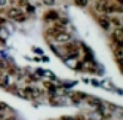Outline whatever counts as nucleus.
Wrapping results in <instances>:
<instances>
[{
  "label": "nucleus",
  "mask_w": 123,
  "mask_h": 120,
  "mask_svg": "<svg viewBox=\"0 0 123 120\" xmlns=\"http://www.w3.org/2000/svg\"><path fill=\"white\" fill-rule=\"evenodd\" d=\"M6 14H8V18H10V19H13V21H18V22H22L24 19L27 18L25 13L22 11V8H19V6L10 8V10L6 11Z\"/></svg>",
  "instance_id": "obj_2"
},
{
  "label": "nucleus",
  "mask_w": 123,
  "mask_h": 120,
  "mask_svg": "<svg viewBox=\"0 0 123 120\" xmlns=\"http://www.w3.org/2000/svg\"><path fill=\"white\" fill-rule=\"evenodd\" d=\"M43 19H44V21H46V22H49V24H52V22L58 21V19H60V16H58V13H57V11L51 10V11H47L46 14L43 16Z\"/></svg>",
  "instance_id": "obj_4"
},
{
  "label": "nucleus",
  "mask_w": 123,
  "mask_h": 120,
  "mask_svg": "<svg viewBox=\"0 0 123 120\" xmlns=\"http://www.w3.org/2000/svg\"><path fill=\"white\" fill-rule=\"evenodd\" d=\"M74 3H76L77 6L82 8V6H87L88 5V0H74Z\"/></svg>",
  "instance_id": "obj_5"
},
{
  "label": "nucleus",
  "mask_w": 123,
  "mask_h": 120,
  "mask_svg": "<svg viewBox=\"0 0 123 120\" xmlns=\"http://www.w3.org/2000/svg\"><path fill=\"white\" fill-rule=\"evenodd\" d=\"M6 109H8V106L5 104V103H0V112H5Z\"/></svg>",
  "instance_id": "obj_6"
},
{
  "label": "nucleus",
  "mask_w": 123,
  "mask_h": 120,
  "mask_svg": "<svg viewBox=\"0 0 123 120\" xmlns=\"http://www.w3.org/2000/svg\"><path fill=\"white\" fill-rule=\"evenodd\" d=\"M82 51H84V44L76 43V41H66L62 46V55L65 58H74L79 60L82 57Z\"/></svg>",
  "instance_id": "obj_1"
},
{
  "label": "nucleus",
  "mask_w": 123,
  "mask_h": 120,
  "mask_svg": "<svg viewBox=\"0 0 123 120\" xmlns=\"http://www.w3.org/2000/svg\"><path fill=\"white\" fill-rule=\"evenodd\" d=\"M43 2H44L46 5H52V3H54V0H43Z\"/></svg>",
  "instance_id": "obj_7"
},
{
  "label": "nucleus",
  "mask_w": 123,
  "mask_h": 120,
  "mask_svg": "<svg viewBox=\"0 0 123 120\" xmlns=\"http://www.w3.org/2000/svg\"><path fill=\"white\" fill-rule=\"evenodd\" d=\"M5 120H14V119H5Z\"/></svg>",
  "instance_id": "obj_8"
},
{
  "label": "nucleus",
  "mask_w": 123,
  "mask_h": 120,
  "mask_svg": "<svg viewBox=\"0 0 123 120\" xmlns=\"http://www.w3.org/2000/svg\"><path fill=\"white\" fill-rule=\"evenodd\" d=\"M88 2H90V0H88Z\"/></svg>",
  "instance_id": "obj_9"
},
{
  "label": "nucleus",
  "mask_w": 123,
  "mask_h": 120,
  "mask_svg": "<svg viewBox=\"0 0 123 120\" xmlns=\"http://www.w3.org/2000/svg\"><path fill=\"white\" fill-rule=\"evenodd\" d=\"M98 24H99V27H101L103 30H106V32H111V30L114 29L112 27V22H111V16L107 14H98Z\"/></svg>",
  "instance_id": "obj_3"
}]
</instances>
